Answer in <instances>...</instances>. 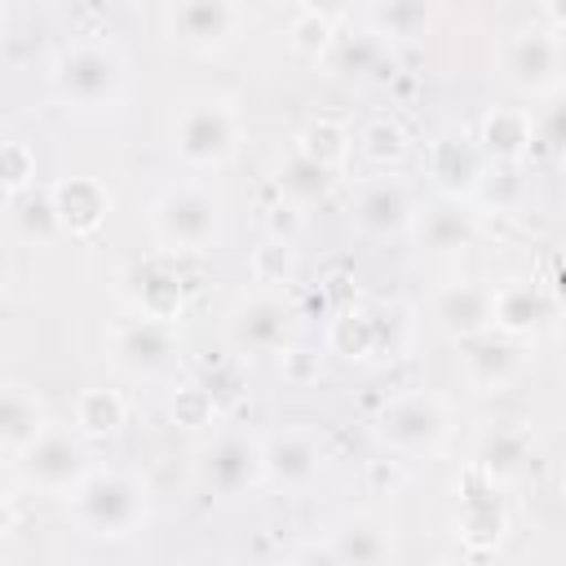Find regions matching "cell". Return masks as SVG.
<instances>
[{"instance_id": "12", "label": "cell", "mask_w": 566, "mask_h": 566, "mask_svg": "<svg viewBox=\"0 0 566 566\" xmlns=\"http://www.w3.org/2000/svg\"><path fill=\"white\" fill-rule=\"evenodd\" d=\"M287 327H292V310L279 296H265V292L243 296L226 318L230 345L239 354H279L287 345Z\"/></svg>"}, {"instance_id": "35", "label": "cell", "mask_w": 566, "mask_h": 566, "mask_svg": "<svg viewBox=\"0 0 566 566\" xmlns=\"http://www.w3.org/2000/svg\"><path fill=\"white\" fill-rule=\"evenodd\" d=\"M433 18L429 4H416V0H389V4H376L371 9V22L380 35H416L424 22Z\"/></svg>"}, {"instance_id": "19", "label": "cell", "mask_w": 566, "mask_h": 566, "mask_svg": "<svg viewBox=\"0 0 566 566\" xmlns=\"http://www.w3.org/2000/svg\"><path fill=\"white\" fill-rule=\"evenodd\" d=\"M531 455H535V442H531V433L522 424H491L478 438L473 473L486 478L491 486H504V482H513V478L526 473Z\"/></svg>"}, {"instance_id": "8", "label": "cell", "mask_w": 566, "mask_h": 566, "mask_svg": "<svg viewBox=\"0 0 566 566\" xmlns=\"http://www.w3.org/2000/svg\"><path fill=\"white\" fill-rule=\"evenodd\" d=\"M18 469H22V478H27L31 486H40V491H75L80 478L88 473V464H84V442H80V433H71V429L44 424V433H40L31 447L18 451Z\"/></svg>"}, {"instance_id": "30", "label": "cell", "mask_w": 566, "mask_h": 566, "mask_svg": "<svg viewBox=\"0 0 566 566\" xmlns=\"http://www.w3.org/2000/svg\"><path fill=\"white\" fill-rule=\"evenodd\" d=\"M287 44L301 53V57H323L332 44H336V18L318 4H301L292 9V22H287Z\"/></svg>"}, {"instance_id": "10", "label": "cell", "mask_w": 566, "mask_h": 566, "mask_svg": "<svg viewBox=\"0 0 566 566\" xmlns=\"http://www.w3.org/2000/svg\"><path fill=\"white\" fill-rule=\"evenodd\" d=\"M455 531L473 553H491L500 548V539L509 535V504L500 495V486H491L486 478H478L469 469V478L460 482V504H455Z\"/></svg>"}, {"instance_id": "31", "label": "cell", "mask_w": 566, "mask_h": 566, "mask_svg": "<svg viewBox=\"0 0 566 566\" xmlns=\"http://www.w3.org/2000/svg\"><path fill=\"white\" fill-rule=\"evenodd\" d=\"M358 142H363V155H367L371 164H380V168L402 164L407 150H411V137H407V128H402L398 119H371Z\"/></svg>"}, {"instance_id": "20", "label": "cell", "mask_w": 566, "mask_h": 566, "mask_svg": "<svg viewBox=\"0 0 566 566\" xmlns=\"http://www.w3.org/2000/svg\"><path fill=\"white\" fill-rule=\"evenodd\" d=\"M411 217H416L411 212V190L389 172L363 181L358 195H354V221L367 234H398V230L411 226Z\"/></svg>"}, {"instance_id": "34", "label": "cell", "mask_w": 566, "mask_h": 566, "mask_svg": "<svg viewBox=\"0 0 566 566\" xmlns=\"http://www.w3.org/2000/svg\"><path fill=\"white\" fill-rule=\"evenodd\" d=\"M252 274L261 283H287L296 274V252H292V239H274L265 234L256 248H252Z\"/></svg>"}, {"instance_id": "36", "label": "cell", "mask_w": 566, "mask_h": 566, "mask_svg": "<svg viewBox=\"0 0 566 566\" xmlns=\"http://www.w3.org/2000/svg\"><path fill=\"white\" fill-rule=\"evenodd\" d=\"M35 186V155L27 142H0V190L27 195Z\"/></svg>"}, {"instance_id": "25", "label": "cell", "mask_w": 566, "mask_h": 566, "mask_svg": "<svg viewBox=\"0 0 566 566\" xmlns=\"http://www.w3.org/2000/svg\"><path fill=\"white\" fill-rule=\"evenodd\" d=\"M44 402L22 385H0V451H22L44 433Z\"/></svg>"}, {"instance_id": "7", "label": "cell", "mask_w": 566, "mask_h": 566, "mask_svg": "<svg viewBox=\"0 0 566 566\" xmlns=\"http://www.w3.org/2000/svg\"><path fill=\"white\" fill-rule=\"evenodd\" d=\"M504 80L526 97H553L562 88V35L548 27H522L500 49Z\"/></svg>"}, {"instance_id": "37", "label": "cell", "mask_w": 566, "mask_h": 566, "mask_svg": "<svg viewBox=\"0 0 566 566\" xmlns=\"http://www.w3.org/2000/svg\"><path fill=\"white\" fill-rule=\"evenodd\" d=\"M279 367H283V380H292V385H310V380L323 376V354L310 349V345H283Z\"/></svg>"}, {"instance_id": "39", "label": "cell", "mask_w": 566, "mask_h": 566, "mask_svg": "<svg viewBox=\"0 0 566 566\" xmlns=\"http://www.w3.org/2000/svg\"><path fill=\"white\" fill-rule=\"evenodd\" d=\"M13 522H18V509H13V500H9V495H0V539L13 531Z\"/></svg>"}, {"instance_id": "3", "label": "cell", "mask_w": 566, "mask_h": 566, "mask_svg": "<svg viewBox=\"0 0 566 566\" xmlns=\"http://www.w3.org/2000/svg\"><path fill=\"white\" fill-rule=\"evenodd\" d=\"M172 146L190 168H221L239 150V111L230 97L195 93L177 106Z\"/></svg>"}, {"instance_id": "16", "label": "cell", "mask_w": 566, "mask_h": 566, "mask_svg": "<svg viewBox=\"0 0 566 566\" xmlns=\"http://www.w3.org/2000/svg\"><path fill=\"white\" fill-rule=\"evenodd\" d=\"M482 159H495V164H522L535 155V142H539V124L526 106H491L473 133Z\"/></svg>"}, {"instance_id": "32", "label": "cell", "mask_w": 566, "mask_h": 566, "mask_svg": "<svg viewBox=\"0 0 566 566\" xmlns=\"http://www.w3.org/2000/svg\"><path fill=\"white\" fill-rule=\"evenodd\" d=\"M13 226H18V234L22 239H53V234H62V226H57V212H53V195L49 190H27V195H18V203H13Z\"/></svg>"}, {"instance_id": "27", "label": "cell", "mask_w": 566, "mask_h": 566, "mask_svg": "<svg viewBox=\"0 0 566 566\" xmlns=\"http://www.w3.org/2000/svg\"><path fill=\"white\" fill-rule=\"evenodd\" d=\"M296 155H305L310 164H318V168H327V172H340L345 168V159H349V150H354V137H349V128L340 124V119H310L301 133H296V146H292Z\"/></svg>"}, {"instance_id": "1", "label": "cell", "mask_w": 566, "mask_h": 566, "mask_svg": "<svg viewBox=\"0 0 566 566\" xmlns=\"http://www.w3.org/2000/svg\"><path fill=\"white\" fill-rule=\"evenodd\" d=\"M71 509L75 522L88 535L102 539H124L146 522V486L142 478L124 473V469H88L80 478V486L71 491Z\"/></svg>"}, {"instance_id": "33", "label": "cell", "mask_w": 566, "mask_h": 566, "mask_svg": "<svg viewBox=\"0 0 566 566\" xmlns=\"http://www.w3.org/2000/svg\"><path fill=\"white\" fill-rule=\"evenodd\" d=\"M217 398H212V389L208 385H181V389H172V398H168V416H172V424H181V429H208L212 420H217Z\"/></svg>"}, {"instance_id": "4", "label": "cell", "mask_w": 566, "mask_h": 566, "mask_svg": "<svg viewBox=\"0 0 566 566\" xmlns=\"http://www.w3.org/2000/svg\"><path fill=\"white\" fill-rule=\"evenodd\" d=\"M150 226L168 252H208L221 239V199L195 181L168 186L150 208Z\"/></svg>"}, {"instance_id": "13", "label": "cell", "mask_w": 566, "mask_h": 566, "mask_svg": "<svg viewBox=\"0 0 566 566\" xmlns=\"http://www.w3.org/2000/svg\"><path fill=\"white\" fill-rule=\"evenodd\" d=\"M128 301L137 310V318H155V323H177L181 318V305H186V283H181V270L168 261V256H150V261H137L128 270Z\"/></svg>"}, {"instance_id": "41", "label": "cell", "mask_w": 566, "mask_h": 566, "mask_svg": "<svg viewBox=\"0 0 566 566\" xmlns=\"http://www.w3.org/2000/svg\"><path fill=\"white\" fill-rule=\"evenodd\" d=\"M0 279H4V270H0Z\"/></svg>"}, {"instance_id": "22", "label": "cell", "mask_w": 566, "mask_h": 566, "mask_svg": "<svg viewBox=\"0 0 566 566\" xmlns=\"http://www.w3.org/2000/svg\"><path fill=\"white\" fill-rule=\"evenodd\" d=\"M53 212L62 234H93L111 217V190L97 177H66L53 190Z\"/></svg>"}, {"instance_id": "17", "label": "cell", "mask_w": 566, "mask_h": 566, "mask_svg": "<svg viewBox=\"0 0 566 566\" xmlns=\"http://www.w3.org/2000/svg\"><path fill=\"white\" fill-rule=\"evenodd\" d=\"M323 469V451L310 433L301 429H287V433H274L265 447H261V478L283 486V491H305L314 486Z\"/></svg>"}, {"instance_id": "5", "label": "cell", "mask_w": 566, "mask_h": 566, "mask_svg": "<svg viewBox=\"0 0 566 566\" xmlns=\"http://www.w3.org/2000/svg\"><path fill=\"white\" fill-rule=\"evenodd\" d=\"M447 429H451V416H447V402L429 389H416V394H402L394 402H385V411L376 416V433L385 447H394L398 455H429L447 442Z\"/></svg>"}, {"instance_id": "2", "label": "cell", "mask_w": 566, "mask_h": 566, "mask_svg": "<svg viewBox=\"0 0 566 566\" xmlns=\"http://www.w3.org/2000/svg\"><path fill=\"white\" fill-rule=\"evenodd\" d=\"M53 93L75 111H102L119 97L124 84V57L106 40H71L53 57Z\"/></svg>"}, {"instance_id": "38", "label": "cell", "mask_w": 566, "mask_h": 566, "mask_svg": "<svg viewBox=\"0 0 566 566\" xmlns=\"http://www.w3.org/2000/svg\"><path fill=\"white\" fill-rule=\"evenodd\" d=\"M287 566H340V557H336L327 544H301V548L287 557Z\"/></svg>"}, {"instance_id": "15", "label": "cell", "mask_w": 566, "mask_h": 566, "mask_svg": "<svg viewBox=\"0 0 566 566\" xmlns=\"http://www.w3.org/2000/svg\"><path fill=\"white\" fill-rule=\"evenodd\" d=\"M482 150L473 142L469 128H442L433 142H429V172L433 181L447 190V199H464L482 186Z\"/></svg>"}, {"instance_id": "11", "label": "cell", "mask_w": 566, "mask_h": 566, "mask_svg": "<svg viewBox=\"0 0 566 566\" xmlns=\"http://www.w3.org/2000/svg\"><path fill=\"white\" fill-rule=\"evenodd\" d=\"M553 310H557L553 292L535 279H509V283L491 287V332H500L509 340L535 336L553 318Z\"/></svg>"}, {"instance_id": "6", "label": "cell", "mask_w": 566, "mask_h": 566, "mask_svg": "<svg viewBox=\"0 0 566 566\" xmlns=\"http://www.w3.org/2000/svg\"><path fill=\"white\" fill-rule=\"evenodd\" d=\"M159 22L181 49L221 53L226 44L239 40V31L248 27V13L234 0H168L159 9Z\"/></svg>"}, {"instance_id": "21", "label": "cell", "mask_w": 566, "mask_h": 566, "mask_svg": "<svg viewBox=\"0 0 566 566\" xmlns=\"http://www.w3.org/2000/svg\"><path fill=\"white\" fill-rule=\"evenodd\" d=\"M526 367V349L522 340H509L500 332H486L478 340H464V376L473 389L495 394L509 380H517V371Z\"/></svg>"}, {"instance_id": "9", "label": "cell", "mask_w": 566, "mask_h": 566, "mask_svg": "<svg viewBox=\"0 0 566 566\" xmlns=\"http://www.w3.org/2000/svg\"><path fill=\"white\" fill-rule=\"evenodd\" d=\"M111 363L128 376H155L177 358V332L172 323H155V318H124L111 327L106 336Z\"/></svg>"}, {"instance_id": "24", "label": "cell", "mask_w": 566, "mask_h": 566, "mask_svg": "<svg viewBox=\"0 0 566 566\" xmlns=\"http://www.w3.org/2000/svg\"><path fill=\"white\" fill-rule=\"evenodd\" d=\"M327 548L340 557V566H385L389 553H394V539H389V531L376 517L349 513V517H340L332 526Z\"/></svg>"}, {"instance_id": "14", "label": "cell", "mask_w": 566, "mask_h": 566, "mask_svg": "<svg viewBox=\"0 0 566 566\" xmlns=\"http://www.w3.org/2000/svg\"><path fill=\"white\" fill-rule=\"evenodd\" d=\"M429 318L447 340H478L491 332V287L486 283H447L429 301Z\"/></svg>"}, {"instance_id": "23", "label": "cell", "mask_w": 566, "mask_h": 566, "mask_svg": "<svg viewBox=\"0 0 566 566\" xmlns=\"http://www.w3.org/2000/svg\"><path fill=\"white\" fill-rule=\"evenodd\" d=\"M416 239L429 252H460L478 239V212L464 199H438L416 217Z\"/></svg>"}, {"instance_id": "29", "label": "cell", "mask_w": 566, "mask_h": 566, "mask_svg": "<svg viewBox=\"0 0 566 566\" xmlns=\"http://www.w3.org/2000/svg\"><path fill=\"white\" fill-rule=\"evenodd\" d=\"M128 420V402L119 389H84L75 398V433L80 438H111Z\"/></svg>"}, {"instance_id": "40", "label": "cell", "mask_w": 566, "mask_h": 566, "mask_svg": "<svg viewBox=\"0 0 566 566\" xmlns=\"http://www.w3.org/2000/svg\"><path fill=\"white\" fill-rule=\"evenodd\" d=\"M0 22H4V4H0Z\"/></svg>"}, {"instance_id": "28", "label": "cell", "mask_w": 566, "mask_h": 566, "mask_svg": "<svg viewBox=\"0 0 566 566\" xmlns=\"http://www.w3.org/2000/svg\"><path fill=\"white\" fill-rule=\"evenodd\" d=\"M336 177H340V172H327V168L310 164V159L296 155V150H292V155L279 164V172H274V181H279V190H283V199H287L292 208L323 203V199L336 190Z\"/></svg>"}, {"instance_id": "18", "label": "cell", "mask_w": 566, "mask_h": 566, "mask_svg": "<svg viewBox=\"0 0 566 566\" xmlns=\"http://www.w3.org/2000/svg\"><path fill=\"white\" fill-rule=\"evenodd\" d=\"M199 473H203V482H208L217 495L252 491V486L261 482V447H252V442L239 438V433H226V438H217V442L203 451Z\"/></svg>"}, {"instance_id": "26", "label": "cell", "mask_w": 566, "mask_h": 566, "mask_svg": "<svg viewBox=\"0 0 566 566\" xmlns=\"http://www.w3.org/2000/svg\"><path fill=\"white\" fill-rule=\"evenodd\" d=\"M380 318L371 314V310H354V305H345V310H336L332 314V323H327V349L336 354V358H345V363H367L376 349H380Z\"/></svg>"}]
</instances>
